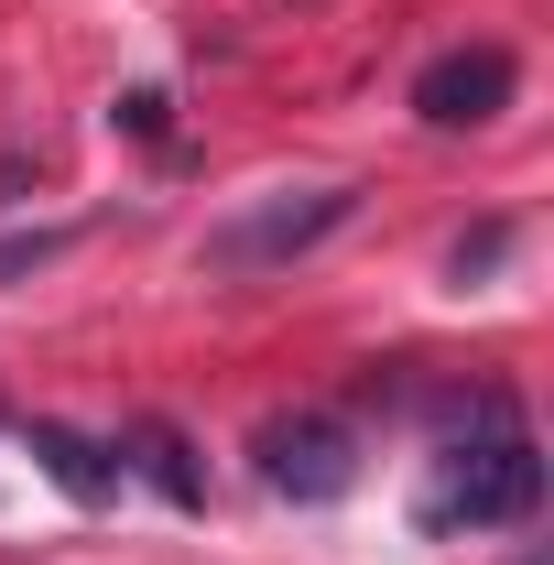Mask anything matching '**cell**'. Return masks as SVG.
Instances as JSON below:
<instances>
[{
  "instance_id": "obj_1",
  "label": "cell",
  "mask_w": 554,
  "mask_h": 565,
  "mask_svg": "<svg viewBox=\"0 0 554 565\" xmlns=\"http://www.w3.org/2000/svg\"><path fill=\"white\" fill-rule=\"evenodd\" d=\"M544 500V457H533V424L511 414L500 392L479 403L468 435L435 446V490H424V533H500V522H533Z\"/></svg>"
},
{
  "instance_id": "obj_2",
  "label": "cell",
  "mask_w": 554,
  "mask_h": 565,
  "mask_svg": "<svg viewBox=\"0 0 554 565\" xmlns=\"http://www.w3.org/2000/svg\"><path fill=\"white\" fill-rule=\"evenodd\" d=\"M348 207H359V185H294V196H262V207L217 217L207 228V273H283V262H305L327 228H348Z\"/></svg>"
},
{
  "instance_id": "obj_3",
  "label": "cell",
  "mask_w": 554,
  "mask_h": 565,
  "mask_svg": "<svg viewBox=\"0 0 554 565\" xmlns=\"http://www.w3.org/2000/svg\"><path fill=\"white\" fill-rule=\"evenodd\" d=\"M251 457H262V490L273 500H348L359 490V424L348 414H283L251 435Z\"/></svg>"
},
{
  "instance_id": "obj_4",
  "label": "cell",
  "mask_w": 554,
  "mask_h": 565,
  "mask_svg": "<svg viewBox=\"0 0 554 565\" xmlns=\"http://www.w3.org/2000/svg\"><path fill=\"white\" fill-rule=\"evenodd\" d=\"M511 87H522L511 44H457V55H435V66L414 76V109L435 131H489V120L511 109Z\"/></svg>"
},
{
  "instance_id": "obj_5",
  "label": "cell",
  "mask_w": 554,
  "mask_h": 565,
  "mask_svg": "<svg viewBox=\"0 0 554 565\" xmlns=\"http://www.w3.org/2000/svg\"><path fill=\"white\" fill-rule=\"evenodd\" d=\"M33 468L76 500V511H109V500L131 490V468H120V446H98V435H76V424H33Z\"/></svg>"
},
{
  "instance_id": "obj_6",
  "label": "cell",
  "mask_w": 554,
  "mask_h": 565,
  "mask_svg": "<svg viewBox=\"0 0 554 565\" xmlns=\"http://www.w3.org/2000/svg\"><path fill=\"white\" fill-rule=\"evenodd\" d=\"M120 468H131V479H152L174 511H207V468H196V446H185L163 414H141L131 435H120Z\"/></svg>"
},
{
  "instance_id": "obj_7",
  "label": "cell",
  "mask_w": 554,
  "mask_h": 565,
  "mask_svg": "<svg viewBox=\"0 0 554 565\" xmlns=\"http://www.w3.org/2000/svg\"><path fill=\"white\" fill-rule=\"evenodd\" d=\"M44 262H66V228H11L0 239V282H33Z\"/></svg>"
}]
</instances>
